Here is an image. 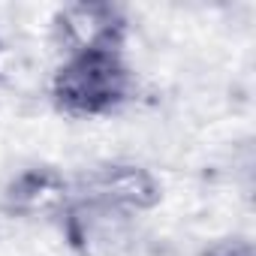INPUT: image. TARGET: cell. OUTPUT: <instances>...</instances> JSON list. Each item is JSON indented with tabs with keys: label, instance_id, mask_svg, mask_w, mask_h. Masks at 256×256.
Listing matches in <instances>:
<instances>
[{
	"label": "cell",
	"instance_id": "cell-1",
	"mask_svg": "<svg viewBox=\"0 0 256 256\" xmlns=\"http://www.w3.org/2000/svg\"><path fill=\"white\" fill-rule=\"evenodd\" d=\"M136 66L130 48L120 42L72 48L60 54L52 72V102L60 114L96 120L118 114L136 96Z\"/></svg>",
	"mask_w": 256,
	"mask_h": 256
},
{
	"label": "cell",
	"instance_id": "cell-2",
	"mask_svg": "<svg viewBox=\"0 0 256 256\" xmlns=\"http://www.w3.org/2000/svg\"><path fill=\"white\" fill-rule=\"evenodd\" d=\"M163 199V184L157 175L130 160H112L88 169L70 181V202L64 217H136L157 208Z\"/></svg>",
	"mask_w": 256,
	"mask_h": 256
},
{
	"label": "cell",
	"instance_id": "cell-3",
	"mask_svg": "<svg viewBox=\"0 0 256 256\" xmlns=\"http://www.w3.org/2000/svg\"><path fill=\"white\" fill-rule=\"evenodd\" d=\"M52 24L60 54L106 42L130 46V18L114 4H70L58 10Z\"/></svg>",
	"mask_w": 256,
	"mask_h": 256
},
{
	"label": "cell",
	"instance_id": "cell-4",
	"mask_svg": "<svg viewBox=\"0 0 256 256\" xmlns=\"http://www.w3.org/2000/svg\"><path fill=\"white\" fill-rule=\"evenodd\" d=\"M70 202V178L54 166L22 169L4 190V211L12 220H42L64 217Z\"/></svg>",
	"mask_w": 256,
	"mask_h": 256
},
{
	"label": "cell",
	"instance_id": "cell-5",
	"mask_svg": "<svg viewBox=\"0 0 256 256\" xmlns=\"http://www.w3.org/2000/svg\"><path fill=\"white\" fill-rule=\"evenodd\" d=\"M202 256H256V250L247 235H226V238L211 241L202 250Z\"/></svg>",
	"mask_w": 256,
	"mask_h": 256
}]
</instances>
